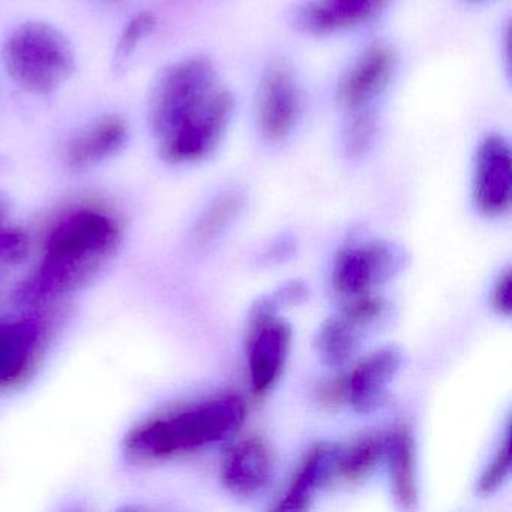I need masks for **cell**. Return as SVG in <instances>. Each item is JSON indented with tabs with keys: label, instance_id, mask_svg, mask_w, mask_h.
<instances>
[{
	"label": "cell",
	"instance_id": "obj_1",
	"mask_svg": "<svg viewBox=\"0 0 512 512\" xmlns=\"http://www.w3.org/2000/svg\"><path fill=\"white\" fill-rule=\"evenodd\" d=\"M122 239L118 218L103 206L79 205L50 227L43 257L20 299L43 304L85 286L112 259Z\"/></svg>",
	"mask_w": 512,
	"mask_h": 512
},
{
	"label": "cell",
	"instance_id": "obj_2",
	"mask_svg": "<svg viewBox=\"0 0 512 512\" xmlns=\"http://www.w3.org/2000/svg\"><path fill=\"white\" fill-rule=\"evenodd\" d=\"M247 419L241 395L221 391L176 404L137 424L125 437V451L143 463L172 460L232 437Z\"/></svg>",
	"mask_w": 512,
	"mask_h": 512
},
{
	"label": "cell",
	"instance_id": "obj_3",
	"mask_svg": "<svg viewBox=\"0 0 512 512\" xmlns=\"http://www.w3.org/2000/svg\"><path fill=\"white\" fill-rule=\"evenodd\" d=\"M10 79L32 95L58 91L74 71L73 46L52 25L28 22L14 29L4 47Z\"/></svg>",
	"mask_w": 512,
	"mask_h": 512
},
{
	"label": "cell",
	"instance_id": "obj_4",
	"mask_svg": "<svg viewBox=\"0 0 512 512\" xmlns=\"http://www.w3.org/2000/svg\"><path fill=\"white\" fill-rule=\"evenodd\" d=\"M220 86L217 68L205 56H191L169 65L158 76L149 100L155 139L199 109Z\"/></svg>",
	"mask_w": 512,
	"mask_h": 512
},
{
	"label": "cell",
	"instance_id": "obj_5",
	"mask_svg": "<svg viewBox=\"0 0 512 512\" xmlns=\"http://www.w3.org/2000/svg\"><path fill=\"white\" fill-rule=\"evenodd\" d=\"M233 112L235 100L232 92L221 85L199 109L158 137L161 160L182 166L211 157L229 128Z\"/></svg>",
	"mask_w": 512,
	"mask_h": 512
},
{
	"label": "cell",
	"instance_id": "obj_6",
	"mask_svg": "<svg viewBox=\"0 0 512 512\" xmlns=\"http://www.w3.org/2000/svg\"><path fill=\"white\" fill-rule=\"evenodd\" d=\"M406 262V251L386 239L349 241L335 257L332 286L346 299L374 293L394 280Z\"/></svg>",
	"mask_w": 512,
	"mask_h": 512
},
{
	"label": "cell",
	"instance_id": "obj_7",
	"mask_svg": "<svg viewBox=\"0 0 512 512\" xmlns=\"http://www.w3.org/2000/svg\"><path fill=\"white\" fill-rule=\"evenodd\" d=\"M292 340V325L280 314H248L245 347L251 389L256 397H265L277 385L286 368Z\"/></svg>",
	"mask_w": 512,
	"mask_h": 512
},
{
	"label": "cell",
	"instance_id": "obj_8",
	"mask_svg": "<svg viewBox=\"0 0 512 512\" xmlns=\"http://www.w3.org/2000/svg\"><path fill=\"white\" fill-rule=\"evenodd\" d=\"M302 115V91L286 62H271L263 71L257 94V128L269 145L286 142Z\"/></svg>",
	"mask_w": 512,
	"mask_h": 512
},
{
	"label": "cell",
	"instance_id": "obj_9",
	"mask_svg": "<svg viewBox=\"0 0 512 512\" xmlns=\"http://www.w3.org/2000/svg\"><path fill=\"white\" fill-rule=\"evenodd\" d=\"M473 200L487 218L505 217L512 205V154L502 134H487L473 161Z\"/></svg>",
	"mask_w": 512,
	"mask_h": 512
},
{
	"label": "cell",
	"instance_id": "obj_10",
	"mask_svg": "<svg viewBox=\"0 0 512 512\" xmlns=\"http://www.w3.org/2000/svg\"><path fill=\"white\" fill-rule=\"evenodd\" d=\"M46 343V323L37 317L0 322V391L20 388L34 376Z\"/></svg>",
	"mask_w": 512,
	"mask_h": 512
},
{
	"label": "cell",
	"instance_id": "obj_11",
	"mask_svg": "<svg viewBox=\"0 0 512 512\" xmlns=\"http://www.w3.org/2000/svg\"><path fill=\"white\" fill-rule=\"evenodd\" d=\"M398 56L391 44L368 46L341 77L337 103L347 112L365 109L388 88L397 71Z\"/></svg>",
	"mask_w": 512,
	"mask_h": 512
},
{
	"label": "cell",
	"instance_id": "obj_12",
	"mask_svg": "<svg viewBox=\"0 0 512 512\" xmlns=\"http://www.w3.org/2000/svg\"><path fill=\"white\" fill-rule=\"evenodd\" d=\"M403 353L398 347L385 346L374 350L346 371L349 386V407L362 415L379 410L388 400L389 386L400 373Z\"/></svg>",
	"mask_w": 512,
	"mask_h": 512
},
{
	"label": "cell",
	"instance_id": "obj_13",
	"mask_svg": "<svg viewBox=\"0 0 512 512\" xmlns=\"http://www.w3.org/2000/svg\"><path fill=\"white\" fill-rule=\"evenodd\" d=\"M376 326L358 304L346 301L338 313L320 325L314 338L317 356L328 367H346L358 355L368 331Z\"/></svg>",
	"mask_w": 512,
	"mask_h": 512
},
{
	"label": "cell",
	"instance_id": "obj_14",
	"mask_svg": "<svg viewBox=\"0 0 512 512\" xmlns=\"http://www.w3.org/2000/svg\"><path fill=\"white\" fill-rule=\"evenodd\" d=\"M389 0H310L295 14L299 31L328 37L370 23L388 7Z\"/></svg>",
	"mask_w": 512,
	"mask_h": 512
},
{
	"label": "cell",
	"instance_id": "obj_15",
	"mask_svg": "<svg viewBox=\"0 0 512 512\" xmlns=\"http://www.w3.org/2000/svg\"><path fill=\"white\" fill-rule=\"evenodd\" d=\"M272 467L274 461L265 440L244 437L227 449L221 463V481L235 496L254 497L268 487Z\"/></svg>",
	"mask_w": 512,
	"mask_h": 512
},
{
	"label": "cell",
	"instance_id": "obj_16",
	"mask_svg": "<svg viewBox=\"0 0 512 512\" xmlns=\"http://www.w3.org/2000/svg\"><path fill=\"white\" fill-rule=\"evenodd\" d=\"M340 445L322 442L305 452L299 461L286 493L271 509L274 511H305L323 488L334 484Z\"/></svg>",
	"mask_w": 512,
	"mask_h": 512
},
{
	"label": "cell",
	"instance_id": "obj_17",
	"mask_svg": "<svg viewBox=\"0 0 512 512\" xmlns=\"http://www.w3.org/2000/svg\"><path fill=\"white\" fill-rule=\"evenodd\" d=\"M128 133V124L121 116H101L67 140L65 163L73 169L97 166L124 148Z\"/></svg>",
	"mask_w": 512,
	"mask_h": 512
},
{
	"label": "cell",
	"instance_id": "obj_18",
	"mask_svg": "<svg viewBox=\"0 0 512 512\" xmlns=\"http://www.w3.org/2000/svg\"><path fill=\"white\" fill-rule=\"evenodd\" d=\"M385 460L395 505L406 511L415 508L419 500L416 443L412 428L404 422L386 433Z\"/></svg>",
	"mask_w": 512,
	"mask_h": 512
},
{
	"label": "cell",
	"instance_id": "obj_19",
	"mask_svg": "<svg viewBox=\"0 0 512 512\" xmlns=\"http://www.w3.org/2000/svg\"><path fill=\"white\" fill-rule=\"evenodd\" d=\"M385 449L386 433L379 431L361 434L347 445H340L334 484H361L385 460Z\"/></svg>",
	"mask_w": 512,
	"mask_h": 512
},
{
	"label": "cell",
	"instance_id": "obj_20",
	"mask_svg": "<svg viewBox=\"0 0 512 512\" xmlns=\"http://www.w3.org/2000/svg\"><path fill=\"white\" fill-rule=\"evenodd\" d=\"M244 206L245 194L239 188H230L215 197L194 224L191 232L193 244L197 247H206L220 238L223 232L238 220Z\"/></svg>",
	"mask_w": 512,
	"mask_h": 512
},
{
	"label": "cell",
	"instance_id": "obj_21",
	"mask_svg": "<svg viewBox=\"0 0 512 512\" xmlns=\"http://www.w3.org/2000/svg\"><path fill=\"white\" fill-rule=\"evenodd\" d=\"M28 248V235L11 221L10 202L0 194V269L22 262Z\"/></svg>",
	"mask_w": 512,
	"mask_h": 512
},
{
	"label": "cell",
	"instance_id": "obj_22",
	"mask_svg": "<svg viewBox=\"0 0 512 512\" xmlns=\"http://www.w3.org/2000/svg\"><path fill=\"white\" fill-rule=\"evenodd\" d=\"M512 448H511V424L506 425L505 436L500 440L491 460L479 475L476 482V493L479 497H490L500 490L508 481L511 473Z\"/></svg>",
	"mask_w": 512,
	"mask_h": 512
},
{
	"label": "cell",
	"instance_id": "obj_23",
	"mask_svg": "<svg viewBox=\"0 0 512 512\" xmlns=\"http://www.w3.org/2000/svg\"><path fill=\"white\" fill-rule=\"evenodd\" d=\"M352 113L344 134V151L350 158H361L367 154L376 136L377 119L368 107Z\"/></svg>",
	"mask_w": 512,
	"mask_h": 512
},
{
	"label": "cell",
	"instance_id": "obj_24",
	"mask_svg": "<svg viewBox=\"0 0 512 512\" xmlns=\"http://www.w3.org/2000/svg\"><path fill=\"white\" fill-rule=\"evenodd\" d=\"M310 289L301 280L287 281L278 287L271 295L257 299L251 307L250 313L256 314H280L283 308L296 307L307 301Z\"/></svg>",
	"mask_w": 512,
	"mask_h": 512
},
{
	"label": "cell",
	"instance_id": "obj_25",
	"mask_svg": "<svg viewBox=\"0 0 512 512\" xmlns=\"http://www.w3.org/2000/svg\"><path fill=\"white\" fill-rule=\"evenodd\" d=\"M157 25V17L151 11H143L130 20L119 38L118 47H116V58L119 61L130 58L137 47L154 32Z\"/></svg>",
	"mask_w": 512,
	"mask_h": 512
},
{
	"label": "cell",
	"instance_id": "obj_26",
	"mask_svg": "<svg viewBox=\"0 0 512 512\" xmlns=\"http://www.w3.org/2000/svg\"><path fill=\"white\" fill-rule=\"evenodd\" d=\"M314 401L317 406L325 410H340L349 407V386H347L346 373L323 380L314 391Z\"/></svg>",
	"mask_w": 512,
	"mask_h": 512
},
{
	"label": "cell",
	"instance_id": "obj_27",
	"mask_svg": "<svg viewBox=\"0 0 512 512\" xmlns=\"http://www.w3.org/2000/svg\"><path fill=\"white\" fill-rule=\"evenodd\" d=\"M511 269L506 268L497 275L491 290V308L502 317L511 316L512 311Z\"/></svg>",
	"mask_w": 512,
	"mask_h": 512
},
{
	"label": "cell",
	"instance_id": "obj_28",
	"mask_svg": "<svg viewBox=\"0 0 512 512\" xmlns=\"http://www.w3.org/2000/svg\"><path fill=\"white\" fill-rule=\"evenodd\" d=\"M295 245L290 241H280L271 251H268V260L272 262H283L284 259H289L293 254Z\"/></svg>",
	"mask_w": 512,
	"mask_h": 512
},
{
	"label": "cell",
	"instance_id": "obj_29",
	"mask_svg": "<svg viewBox=\"0 0 512 512\" xmlns=\"http://www.w3.org/2000/svg\"><path fill=\"white\" fill-rule=\"evenodd\" d=\"M470 4H482V2H488V0H467Z\"/></svg>",
	"mask_w": 512,
	"mask_h": 512
},
{
	"label": "cell",
	"instance_id": "obj_30",
	"mask_svg": "<svg viewBox=\"0 0 512 512\" xmlns=\"http://www.w3.org/2000/svg\"><path fill=\"white\" fill-rule=\"evenodd\" d=\"M106 2H119V0H106Z\"/></svg>",
	"mask_w": 512,
	"mask_h": 512
}]
</instances>
